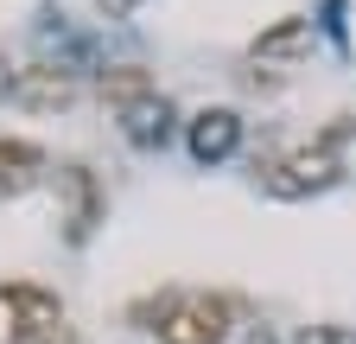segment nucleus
<instances>
[{"label":"nucleus","mask_w":356,"mask_h":344,"mask_svg":"<svg viewBox=\"0 0 356 344\" xmlns=\"http://www.w3.org/2000/svg\"><path fill=\"white\" fill-rule=\"evenodd\" d=\"M140 96H153V77H147L140 64H115V70H102V102L127 109V102H140Z\"/></svg>","instance_id":"9"},{"label":"nucleus","mask_w":356,"mask_h":344,"mask_svg":"<svg viewBox=\"0 0 356 344\" xmlns=\"http://www.w3.org/2000/svg\"><path fill=\"white\" fill-rule=\"evenodd\" d=\"M0 299L13 306V319H19V338H26V344L64 331V306H58L44 287H19V281H13V287H0Z\"/></svg>","instance_id":"4"},{"label":"nucleus","mask_w":356,"mask_h":344,"mask_svg":"<svg viewBox=\"0 0 356 344\" xmlns=\"http://www.w3.org/2000/svg\"><path fill=\"white\" fill-rule=\"evenodd\" d=\"M172 102L153 90V96H140V102H127L121 109V134L134 141V147H165V134H172Z\"/></svg>","instance_id":"5"},{"label":"nucleus","mask_w":356,"mask_h":344,"mask_svg":"<svg viewBox=\"0 0 356 344\" xmlns=\"http://www.w3.org/2000/svg\"><path fill=\"white\" fill-rule=\"evenodd\" d=\"M185 147L197 166H222L236 147H242V115L236 109H197L191 127H185Z\"/></svg>","instance_id":"3"},{"label":"nucleus","mask_w":356,"mask_h":344,"mask_svg":"<svg viewBox=\"0 0 356 344\" xmlns=\"http://www.w3.org/2000/svg\"><path fill=\"white\" fill-rule=\"evenodd\" d=\"M337 141H343V127H331V134L318 147H299V153H280V159H267L261 166V185L274 191V198H312V191H331L343 179V166H337Z\"/></svg>","instance_id":"1"},{"label":"nucleus","mask_w":356,"mask_h":344,"mask_svg":"<svg viewBox=\"0 0 356 344\" xmlns=\"http://www.w3.org/2000/svg\"><path fill=\"white\" fill-rule=\"evenodd\" d=\"M38 172H44V153H38L32 141H0V198L32 191Z\"/></svg>","instance_id":"7"},{"label":"nucleus","mask_w":356,"mask_h":344,"mask_svg":"<svg viewBox=\"0 0 356 344\" xmlns=\"http://www.w3.org/2000/svg\"><path fill=\"white\" fill-rule=\"evenodd\" d=\"M13 96H19L26 109H64V102L76 96V83H70L64 64H32V70H19Z\"/></svg>","instance_id":"6"},{"label":"nucleus","mask_w":356,"mask_h":344,"mask_svg":"<svg viewBox=\"0 0 356 344\" xmlns=\"http://www.w3.org/2000/svg\"><path fill=\"white\" fill-rule=\"evenodd\" d=\"M242 344H280V338H274V331H267V325H254V331H248Z\"/></svg>","instance_id":"13"},{"label":"nucleus","mask_w":356,"mask_h":344,"mask_svg":"<svg viewBox=\"0 0 356 344\" xmlns=\"http://www.w3.org/2000/svg\"><path fill=\"white\" fill-rule=\"evenodd\" d=\"M293 344H356V325H305Z\"/></svg>","instance_id":"10"},{"label":"nucleus","mask_w":356,"mask_h":344,"mask_svg":"<svg viewBox=\"0 0 356 344\" xmlns=\"http://www.w3.org/2000/svg\"><path fill=\"white\" fill-rule=\"evenodd\" d=\"M13 83H19V70H13L7 58H0V96H13Z\"/></svg>","instance_id":"12"},{"label":"nucleus","mask_w":356,"mask_h":344,"mask_svg":"<svg viewBox=\"0 0 356 344\" xmlns=\"http://www.w3.org/2000/svg\"><path fill=\"white\" fill-rule=\"evenodd\" d=\"M134 7H140V0H96V13H102V19H127Z\"/></svg>","instance_id":"11"},{"label":"nucleus","mask_w":356,"mask_h":344,"mask_svg":"<svg viewBox=\"0 0 356 344\" xmlns=\"http://www.w3.org/2000/svg\"><path fill=\"white\" fill-rule=\"evenodd\" d=\"M159 344H222L229 338V299L216 293H172L159 306Z\"/></svg>","instance_id":"2"},{"label":"nucleus","mask_w":356,"mask_h":344,"mask_svg":"<svg viewBox=\"0 0 356 344\" xmlns=\"http://www.w3.org/2000/svg\"><path fill=\"white\" fill-rule=\"evenodd\" d=\"M312 52V19H280L254 38V64H274V58H305Z\"/></svg>","instance_id":"8"}]
</instances>
